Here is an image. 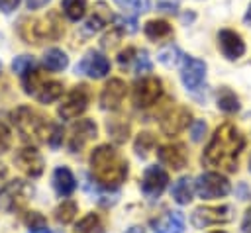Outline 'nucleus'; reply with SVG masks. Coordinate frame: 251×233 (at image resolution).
I'll return each mask as SVG.
<instances>
[{
	"instance_id": "nucleus-1",
	"label": "nucleus",
	"mask_w": 251,
	"mask_h": 233,
	"mask_svg": "<svg viewBox=\"0 0 251 233\" xmlns=\"http://www.w3.org/2000/svg\"><path fill=\"white\" fill-rule=\"evenodd\" d=\"M245 147V137L233 123H222L216 127L210 143L204 149L202 163L226 172L237 170V157Z\"/></svg>"
},
{
	"instance_id": "nucleus-2",
	"label": "nucleus",
	"mask_w": 251,
	"mask_h": 233,
	"mask_svg": "<svg viewBox=\"0 0 251 233\" xmlns=\"http://www.w3.org/2000/svg\"><path fill=\"white\" fill-rule=\"evenodd\" d=\"M127 161L112 145H98L90 153L92 178L106 190H116L127 178Z\"/></svg>"
},
{
	"instance_id": "nucleus-3",
	"label": "nucleus",
	"mask_w": 251,
	"mask_h": 233,
	"mask_svg": "<svg viewBox=\"0 0 251 233\" xmlns=\"http://www.w3.org/2000/svg\"><path fill=\"white\" fill-rule=\"evenodd\" d=\"M10 119L20 131L22 139L27 143H45L49 139L53 123L45 116H41L37 110L31 106H18L16 110L10 112Z\"/></svg>"
},
{
	"instance_id": "nucleus-4",
	"label": "nucleus",
	"mask_w": 251,
	"mask_h": 233,
	"mask_svg": "<svg viewBox=\"0 0 251 233\" xmlns=\"http://www.w3.org/2000/svg\"><path fill=\"white\" fill-rule=\"evenodd\" d=\"M65 33L63 22L57 12H49L43 18L37 20H22L20 23V35L25 43H41V41H55Z\"/></svg>"
},
{
	"instance_id": "nucleus-5",
	"label": "nucleus",
	"mask_w": 251,
	"mask_h": 233,
	"mask_svg": "<svg viewBox=\"0 0 251 233\" xmlns=\"http://www.w3.org/2000/svg\"><path fill=\"white\" fill-rule=\"evenodd\" d=\"M33 196V186L22 178H16L12 182H6L0 188V211L12 213L22 210L29 198Z\"/></svg>"
},
{
	"instance_id": "nucleus-6",
	"label": "nucleus",
	"mask_w": 251,
	"mask_h": 233,
	"mask_svg": "<svg viewBox=\"0 0 251 233\" xmlns=\"http://www.w3.org/2000/svg\"><path fill=\"white\" fill-rule=\"evenodd\" d=\"M194 190L200 198L204 200H214V198H222V196H227L231 186H229V180L220 174V172H204L196 178L194 182Z\"/></svg>"
},
{
	"instance_id": "nucleus-7",
	"label": "nucleus",
	"mask_w": 251,
	"mask_h": 233,
	"mask_svg": "<svg viewBox=\"0 0 251 233\" xmlns=\"http://www.w3.org/2000/svg\"><path fill=\"white\" fill-rule=\"evenodd\" d=\"M88 102H90V90L86 84H76L69 94L67 98L61 102L59 106V116L63 119H75L78 117L80 114H84V110L88 108Z\"/></svg>"
},
{
	"instance_id": "nucleus-8",
	"label": "nucleus",
	"mask_w": 251,
	"mask_h": 233,
	"mask_svg": "<svg viewBox=\"0 0 251 233\" xmlns=\"http://www.w3.org/2000/svg\"><path fill=\"white\" fill-rule=\"evenodd\" d=\"M192 225L198 229L231 221V206H200L192 211Z\"/></svg>"
},
{
	"instance_id": "nucleus-9",
	"label": "nucleus",
	"mask_w": 251,
	"mask_h": 233,
	"mask_svg": "<svg viewBox=\"0 0 251 233\" xmlns=\"http://www.w3.org/2000/svg\"><path fill=\"white\" fill-rule=\"evenodd\" d=\"M163 94V82L157 76H143L133 86V104L137 108L153 106Z\"/></svg>"
},
{
	"instance_id": "nucleus-10",
	"label": "nucleus",
	"mask_w": 251,
	"mask_h": 233,
	"mask_svg": "<svg viewBox=\"0 0 251 233\" xmlns=\"http://www.w3.org/2000/svg\"><path fill=\"white\" fill-rule=\"evenodd\" d=\"M182 70H180V80L186 86V90L196 92L202 88L206 80V63L196 57H182Z\"/></svg>"
},
{
	"instance_id": "nucleus-11",
	"label": "nucleus",
	"mask_w": 251,
	"mask_h": 233,
	"mask_svg": "<svg viewBox=\"0 0 251 233\" xmlns=\"http://www.w3.org/2000/svg\"><path fill=\"white\" fill-rule=\"evenodd\" d=\"M192 123V112L186 106H175L161 119V131L167 137H175Z\"/></svg>"
},
{
	"instance_id": "nucleus-12",
	"label": "nucleus",
	"mask_w": 251,
	"mask_h": 233,
	"mask_svg": "<svg viewBox=\"0 0 251 233\" xmlns=\"http://www.w3.org/2000/svg\"><path fill=\"white\" fill-rule=\"evenodd\" d=\"M98 137V127L92 119H78L76 123H73L71 127V135H69V151L71 153H80L86 143H90L92 139Z\"/></svg>"
},
{
	"instance_id": "nucleus-13",
	"label": "nucleus",
	"mask_w": 251,
	"mask_h": 233,
	"mask_svg": "<svg viewBox=\"0 0 251 233\" xmlns=\"http://www.w3.org/2000/svg\"><path fill=\"white\" fill-rule=\"evenodd\" d=\"M75 72L76 74H86V76L98 80V78H104L110 72V61L98 51H88L82 57V61L76 65Z\"/></svg>"
},
{
	"instance_id": "nucleus-14",
	"label": "nucleus",
	"mask_w": 251,
	"mask_h": 233,
	"mask_svg": "<svg viewBox=\"0 0 251 233\" xmlns=\"http://www.w3.org/2000/svg\"><path fill=\"white\" fill-rule=\"evenodd\" d=\"M14 163L16 166L29 178H37L43 174V168H45V163H43V157L37 153V149L33 147H24L16 153L14 157Z\"/></svg>"
},
{
	"instance_id": "nucleus-15",
	"label": "nucleus",
	"mask_w": 251,
	"mask_h": 233,
	"mask_svg": "<svg viewBox=\"0 0 251 233\" xmlns=\"http://www.w3.org/2000/svg\"><path fill=\"white\" fill-rule=\"evenodd\" d=\"M169 184V174L167 170H163L161 166H147V170L143 172V178H141V192L147 196V198H159L163 194V190L167 188Z\"/></svg>"
},
{
	"instance_id": "nucleus-16",
	"label": "nucleus",
	"mask_w": 251,
	"mask_h": 233,
	"mask_svg": "<svg viewBox=\"0 0 251 233\" xmlns=\"http://www.w3.org/2000/svg\"><path fill=\"white\" fill-rule=\"evenodd\" d=\"M127 94V86L122 78H110L100 92V108L102 110H118Z\"/></svg>"
},
{
	"instance_id": "nucleus-17",
	"label": "nucleus",
	"mask_w": 251,
	"mask_h": 233,
	"mask_svg": "<svg viewBox=\"0 0 251 233\" xmlns=\"http://www.w3.org/2000/svg\"><path fill=\"white\" fill-rule=\"evenodd\" d=\"M218 47L222 51V55L227 61H235L245 53V43L241 39V35L233 29H220L218 33Z\"/></svg>"
},
{
	"instance_id": "nucleus-18",
	"label": "nucleus",
	"mask_w": 251,
	"mask_h": 233,
	"mask_svg": "<svg viewBox=\"0 0 251 233\" xmlns=\"http://www.w3.org/2000/svg\"><path fill=\"white\" fill-rule=\"evenodd\" d=\"M157 159H159L161 164H165V166H169L173 170H180L182 166H186L188 155H186L184 145H180V143H169V145L159 147Z\"/></svg>"
},
{
	"instance_id": "nucleus-19",
	"label": "nucleus",
	"mask_w": 251,
	"mask_h": 233,
	"mask_svg": "<svg viewBox=\"0 0 251 233\" xmlns=\"http://www.w3.org/2000/svg\"><path fill=\"white\" fill-rule=\"evenodd\" d=\"M155 233H182L184 231V215L180 211H167L163 217L151 221Z\"/></svg>"
},
{
	"instance_id": "nucleus-20",
	"label": "nucleus",
	"mask_w": 251,
	"mask_h": 233,
	"mask_svg": "<svg viewBox=\"0 0 251 233\" xmlns=\"http://www.w3.org/2000/svg\"><path fill=\"white\" fill-rule=\"evenodd\" d=\"M53 188L59 196H71L76 188V180L67 166H57L53 172Z\"/></svg>"
},
{
	"instance_id": "nucleus-21",
	"label": "nucleus",
	"mask_w": 251,
	"mask_h": 233,
	"mask_svg": "<svg viewBox=\"0 0 251 233\" xmlns=\"http://www.w3.org/2000/svg\"><path fill=\"white\" fill-rule=\"evenodd\" d=\"M112 20H114V16H112L110 8L106 6V2H96V4H94V14L86 20L84 29H86L88 33L100 31V29H102L106 23H110Z\"/></svg>"
},
{
	"instance_id": "nucleus-22",
	"label": "nucleus",
	"mask_w": 251,
	"mask_h": 233,
	"mask_svg": "<svg viewBox=\"0 0 251 233\" xmlns=\"http://www.w3.org/2000/svg\"><path fill=\"white\" fill-rule=\"evenodd\" d=\"M106 131H108V135L112 137L114 143L122 145V143H126L127 137H129V123H127L126 117L114 116V117H110V119L106 121Z\"/></svg>"
},
{
	"instance_id": "nucleus-23",
	"label": "nucleus",
	"mask_w": 251,
	"mask_h": 233,
	"mask_svg": "<svg viewBox=\"0 0 251 233\" xmlns=\"http://www.w3.org/2000/svg\"><path fill=\"white\" fill-rule=\"evenodd\" d=\"M143 33L151 41H163V39H169L173 35V25L165 20H149L143 25Z\"/></svg>"
},
{
	"instance_id": "nucleus-24",
	"label": "nucleus",
	"mask_w": 251,
	"mask_h": 233,
	"mask_svg": "<svg viewBox=\"0 0 251 233\" xmlns=\"http://www.w3.org/2000/svg\"><path fill=\"white\" fill-rule=\"evenodd\" d=\"M192 194H194V184H192V180H190L188 176H180V178L173 184L171 196H173V200H175L176 204H180V206L190 204Z\"/></svg>"
},
{
	"instance_id": "nucleus-25",
	"label": "nucleus",
	"mask_w": 251,
	"mask_h": 233,
	"mask_svg": "<svg viewBox=\"0 0 251 233\" xmlns=\"http://www.w3.org/2000/svg\"><path fill=\"white\" fill-rule=\"evenodd\" d=\"M43 63H45V67H47L49 70L59 72V70H65V69L69 67V57H67V53H65L63 49L51 47V49L45 51V55H43Z\"/></svg>"
},
{
	"instance_id": "nucleus-26",
	"label": "nucleus",
	"mask_w": 251,
	"mask_h": 233,
	"mask_svg": "<svg viewBox=\"0 0 251 233\" xmlns=\"http://www.w3.org/2000/svg\"><path fill=\"white\" fill-rule=\"evenodd\" d=\"M61 96H63V84L59 80H45L35 94V98L41 104H51V102L59 100Z\"/></svg>"
},
{
	"instance_id": "nucleus-27",
	"label": "nucleus",
	"mask_w": 251,
	"mask_h": 233,
	"mask_svg": "<svg viewBox=\"0 0 251 233\" xmlns=\"http://www.w3.org/2000/svg\"><path fill=\"white\" fill-rule=\"evenodd\" d=\"M216 102H218V108H220L224 114H235V112H239V98H237L235 92L229 90L227 86L220 88Z\"/></svg>"
},
{
	"instance_id": "nucleus-28",
	"label": "nucleus",
	"mask_w": 251,
	"mask_h": 233,
	"mask_svg": "<svg viewBox=\"0 0 251 233\" xmlns=\"http://www.w3.org/2000/svg\"><path fill=\"white\" fill-rule=\"evenodd\" d=\"M75 229H76V233H102L104 231V221H102V217L98 213L90 211L82 219L76 221Z\"/></svg>"
},
{
	"instance_id": "nucleus-29",
	"label": "nucleus",
	"mask_w": 251,
	"mask_h": 233,
	"mask_svg": "<svg viewBox=\"0 0 251 233\" xmlns=\"http://www.w3.org/2000/svg\"><path fill=\"white\" fill-rule=\"evenodd\" d=\"M155 145H157L155 135H153V133H149V131H141V133L135 137V141H133V151H135V155H137V157L147 159V157H149V153L155 149Z\"/></svg>"
},
{
	"instance_id": "nucleus-30",
	"label": "nucleus",
	"mask_w": 251,
	"mask_h": 233,
	"mask_svg": "<svg viewBox=\"0 0 251 233\" xmlns=\"http://www.w3.org/2000/svg\"><path fill=\"white\" fill-rule=\"evenodd\" d=\"M24 76V92L25 94H29V96H35L37 94V90L41 88V84L47 80V76H45V72L43 70H39V69H35V70H27L25 74H22Z\"/></svg>"
},
{
	"instance_id": "nucleus-31",
	"label": "nucleus",
	"mask_w": 251,
	"mask_h": 233,
	"mask_svg": "<svg viewBox=\"0 0 251 233\" xmlns=\"http://www.w3.org/2000/svg\"><path fill=\"white\" fill-rule=\"evenodd\" d=\"M61 8H63V14L67 16V20L78 22L86 14V0H63Z\"/></svg>"
},
{
	"instance_id": "nucleus-32",
	"label": "nucleus",
	"mask_w": 251,
	"mask_h": 233,
	"mask_svg": "<svg viewBox=\"0 0 251 233\" xmlns=\"http://www.w3.org/2000/svg\"><path fill=\"white\" fill-rule=\"evenodd\" d=\"M76 211H78L76 202H73V200H63V202L57 206V210H55V221L61 223V225H67V223H71V221L75 219Z\"/></svg>"
},
{
	"instance_id": "nucleus-33",
	"label": "nucleus",
	"mask_w": 251,
	"mask_h": 233,
	"mask_svg": "<svg viewBox=\"0 0 251 233\" xmlns=\"http://www.w3.org/2000/svg\"><path fill=\"white\" fill-rule=\"evenodd\" d=\"M157 59L159 63H163L165 67H176L180 61H182V53L176 45H167L163 47L159 53H157Z\"/></svg>"
},
{
	"instance_id": "nucleus-34",
	"label": "nucleus",
	"mask_w": 251,
	"mask_h": 233,
	"mask_svg": "<svg viewBox=\"0 0 251 233\" xmlns=\"http://www.w3.org/2000/svg\"><path fill=\"white\" fill-rule=\"evenodd\" d=\"M126 14H131V16H137V14H143L149 10V0H114Z\"/></svg>"
},
{
	"instance_id": "nucleus-35",
	"label": "nucleus",
	"mask_w": 251,
	"mask_h": 233,
	"mask_svg": "<svg viewBox=\"0 0 251 233\" xmlns=\"http://www.w3.org/2000/svg\"><path fill=\"white\" fill-rule=\"evenodd\" d=\"M33 65H35V59H33V57H29V55H20V57H16V59L12 61V70H14L16 74H25L27 70L33 69Z\"/></svg>"
},
{
	"instance_id": "nucleus-36",
	"label": "nucleus",
	"mask_w": 251,
	"mask_h": 233,
	"mask_svg": "<svg viewBox=\"0 0 251 233\" xmlns=\"http://www.w3.org/2000/svg\"><path fill=\"white\" fill-rule=\"evenodd\" d=\"M151 69H153V65H151V59H149V53L147 51L137 53V57H135V72L137 74H147V72H151Z\"/></svg>"
},
{
	"instance_id": "nucleus-37",
	"label": "nucleus",
	"mask_w": 251,
	"mask_h": 233,
	"mask_svg": "<svg viewBox=\"0 0 251 233\" xmlns=\"http://www.w3.org/2000/svg\"><path fill=\"white\" fill-rule=\"evenodd\" d=\"M24 223L31 229H39V227H45V217L39 211H25L24 213Z\"/></svg>"
},
{
	"instance_id": "nucleus-38",
	"label": "nucleus",
	"mask_w": 251,
	"mask_h": 233,
	"mask_svg": "<svg viewBox=\"0 0 251 233\" xmlns=\"http://www.w3.org/2000/svg\"><path fill=\"white\" fill-rule=\"evenodd\" d=\"M116 25L122 29V31H127V33H133L137 31V20L135 16H126V18H114Z\"/></svg>"
},
{
	"instance_id": "nucleus-39",
	"label": "nucleus",
	"mask_w": 251,
	"mask_h": 233,
	"mask_svg": "<svg viewBox=\"0 0 251 233\" xmlns=\"http://www.w3.org/2000/svg\"><path fill=\"white\" fill-rule=\"evenodd\" d=\"M204 133H206V121H204V119H196V121L190 123V139H192L194 143L202 141Z\"/></svg>"
},
{
	"instance_id": "nucleus-40",
	"label": "nucleus",
	"mask_w": 251,
	"mask_h": 233,
	"mask_svg": "<svg viewBox=\"0 0 251 233\" xmlns=\"http://www.w3.org/2000/svg\"><path fill=\"white\" fill-rule=\"evenodd\" d=\"M12 147V131L8 129L6 123L0 121V155L6 153Z\"/></svg>"
},
{
	"instance_id": "nucleus-41",
	"label": "nucleus",
	"mask_w": 251,
	"mask_h": 233,
	"mask_svg": "<svg viewBox=\"0 0 251 233\" xmlns=\"http://www.w3.org/2000/svg\"><path fill=\"white\" fill-rule=\"evenodd\" d=\"M47 143H49L53 149H57V147L63 143V127H61V125L53 123V127H51V133H49V139H47Z\"/></svg>"
},
{
	"instance_id": "nucleus-42",
	"label": "nucleus",
	"mask_w": 251,
	"mask_h": 233,
	"mask_svg": "<svg viewBox=\"0 0 251 233\" xmlns=\"http://www.w3.org/2000/svg\"><path fill=\"white\" fill-rule=\"evenodd\" d=\"M122 33H124V31H122L120 27L112 29L110 33H106V35L102 37V41H100V43H102V47H104V49H108V47H114V45L118 43V39L122 37Z\"/></svg>"
},
{
	"instance_id": "nucleus-43",
	"label": "nucleus",
	"mask_w": 251,
	"mask_h": 233,
	"mask_svg": "<svg viewBox=\"0 0 251 233\" xmlns=\"http://www.w3.org/2000/svg\"><path fill=\"white\" fill-rule=\"evenodd\" d=\"M133 55H135V49H133V47H126L124 51H120V55H118V63H120V67H127V65L131 63Z\"/></svg>"
},
{
	"instance_id": "nucleus-44",
	"label": "nucleus",
	"mask_w": 251,
	"mask_h": 233,
	"mask_svg": "<svg viewBox=\"0 0 251 233\" xmlns=\"http://www.w3.org/2000/svg\"><path fill=\"white\" fill-rule=\"evenodd\" d=\"M18 6H20V0H0V10H2L4 14L14 12Z\"/></svg>"
},
{
	"instance_id": "nucleus-45",
	"label": "nucleus",
	"mask_w": 251,
	"mask_h": 233,
	"mask_svg": "<svg viewBox=\"0 0 251 233\" xmlns=\"http://www.w3.org/2000/svg\"><path fill=\"white\" fill-rule=\"evenodd\" d=\"M176 6H178V2H176V0H161V2H159V10L169 12V14L176 12Z\"/></svg>"
},
{
	"instance_id": "nucleus-46",
	"label": "nucleus",
	"mask_w": 251,
	"mask_h": 233,
	"mask_svg": "<svg viewBox=\"0 0 251 233\" xmlns=\"http://www.w3.org/2000/svg\"><path fill=\"white\" fill-rule=\"evenodd\" d=\"M241 231L243 233H251V208L243 213V221H241Z\"/></svg>"
},
{
	"instance_id": "nucleus-47",
	"label": "nucleus",
	"mask_w": 251,
	"mask_h": 233,
	"mask_svg": "<svg viewBox=\"0 0 251 233\" xmlns=\"http://www.w3.org/2000/svg\"><path fill=\"white\" fill-rule=\"evenodd\" d=\"M47 2H49V0H25V6H27V10H39V8H43Z\"/></svg>"
},
{
	"instance_id": "nucleus-48",
	"label": "nucleus",
	"mask_w": 251,
	"mask_h": 233,
	"mask_svg": "<svg viewBox=\"0 0 251 233\" xmlns=\"http://www.w3.org/2000/svg\"><path fill=\"white\" fill-rule=\"evenodd\" d=\"M6 178H8V166L0 163V188L4 186V182H6Z\"/></svg>"
},
{
	"instance_id": "nucleus-49",
	"label": "nucleus",
	"mask_w": 251,
	"mask_h": 233,
	"mask_svg": "<svg viewBox=\"0 0 251 233\" xmlns=\"http://www.w3.org/2000/svg\"><path fill=\"white\" fill-rule=\"evenodd\" d=\"M194 18H196L194 12H186V14H182V22H184V23H186V22H194Z\"/></svg>"
},
{
	"instance_id": "nucleus-50",
	"label": "nucleus",
	"mask_w": 251,
	"mask_h": 233,
	"mask_svg": "<svg viewBox=\"0 0 251 233\" xmlns=\"http://www.w3.org/2000/svg\"><path fill=\"white\" fill-rule=\"evenodd\" d=\"M243 22H245L247 25H251V4L247 6V12H245V16H243Z\"/></svg>"
},
{
	"instance_id": "nucleus-51",
	"label": "nucleus",
	"mask_w": 251,
	"mask_h": 233,
	"mask_svg": "<svg viewBox=\"0 0 251 233\" xmlns=\"http://www.w3.org/2000/svg\"><path fill=\"white\" fill-rule=\"evenodd\" d=\"M31 233H51L47 227H39V229H35V231H31Z\"/></svg>"
},
{
	"instance_id": "nucleus-52",
	"label": "nucleus",
	"mask_w": 251,
	"mask_h": 233,
	"mask_svg": "<svg viewBox=\"0 0 251 233\" xmlns=\"http://www.w3.org/2000/svg\"><path fill=\"white\" fill-rule=\"evenodd\" d=\"M127 233H145V231H143L141 227H131V229H129Z\"/></svg>"
},
{
	"instance_id": "nucleus-53",
	"label": "nucleus",
	"mask_w": 251,
	"mask_h": 233,
	"mask_svg": "<svg viewBox=\"0 0 251 233\" xmlns=\"http://www.w3.org/2000/svg\"><path fill=\"white\" fill-rule=\"evenodd\" d=\"M212 233H226V231H212Z\"/></svg>"
},
{
	"instance_id": "nucleus-54",
	"label": "nucleus",
	"mask_w": 251,
	"mask_h": 233,
	"mask_svg": "<svg viewBox=\"0 0 251 233\" xmlns=\"http://www.w3.org/2000/svg\"><path fill=\"white\" fill-rule=\"evenodd\" d=\"M0 72H2V61H0Z\"/></svg>"
},
{
	"instance_id": "nucleus-55",
	"label": "nucleus",
	"mask_w": 251,
	"mask_h": 233,
	"mask_svg": "<svg viewBox=\"0 0 251 233\" xmlns=\"http://www.w3.org/2000/svg\"><path fill=\"white\" fill-rule=\"evenodd\" d=\"M249 170H251V159H249Z\"/></svg>"
}]
</instances>
